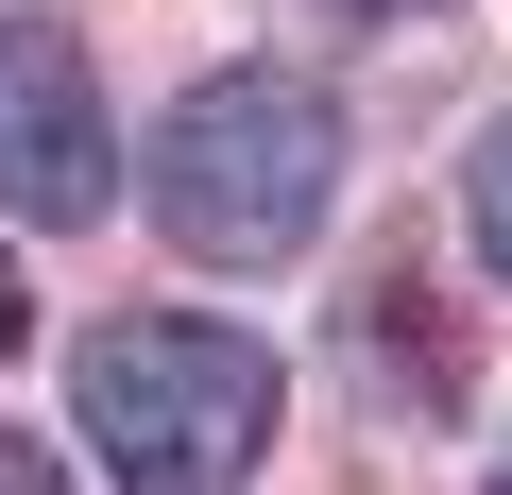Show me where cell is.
<instances>
[{"label": "cell", "mask_w": 512, "mask_h": 495, "mask_svg": "<svg viewBox=\"0 0 512 495\" xmlns=\"http://www.w3.org/2000/svg\"><path fill=\"white\" fill-rule=\"evenodd\" d=\"M342 205V103L308 69H205L154 120V239L188 274H291Z\"/></svg>", "instance_id": "2"}, {"label": "cell", "mask_w": 512, "mask_h": 495, "mask_svg": "<svg viewBox=\"0 0 512 495\" xmlns=\"http://www.w3.org/2000/svg\"><path fill=\"white\" fill-rule=\"evenodd\" d=\"M274 342L256 325H205V308H120L69 342V427L103 461V495H239L274 461Z\"/></svg>", "instance_id": "1"}, {"label": "cell", "mask_w": 512, "mask_h": 495, "mask_svg": "<svg viewBox=\"0 0 512 495\" xmlns=\"http://www.w3.org/2000/svg\"><path fill=\"white\" fill-rule=\"evenodd\" d=\"M376 342H393V359H410V393H444V376H461V342H444V325H427V274H376V291H359V308H342V359H376Z\"/></svg>", "instance_id": "4"}, {"label": "cell", "mask_w": 512, "mask_h": 495, "mask_svg": "<svg viewBox=\"0 0 512 495\" xmlns=\"http://www.w3.org/2000/svg\"><path fill=\"white\" fill-rule=\"evenodd\" d=\"M18 342H35V274L0 257V359H18Z\"/></svg>", "instance_id": "7"}, {"label": "cell", "mask_w": 512, "mask_h": 495, "mask_svg": "<svg viewBox=\"0 0 512 495\" xmlns=\"http://www.w3.org/2000/svg\"><path fill=\"white\" fill-rule=\"evenodd\" d=\"M461 222H478L495 291H512V103H495V120H478V154H461Z\"/></svg>", "instance_id": "5"}, {"label": "cell", "mask_w": 512, "mask_h": 495, "mask_svg": "<svg viewBox=\"0 0 512 495\" xmlns=\"http://www.w3.org/2000/svg\"><path fill=\"white\" fill-rule=\"evenodd\" d=\"M120 137H103V69L69 18H0V205L18 222H103Z\"/></svg>", "instance_id": "3"}, {"label": "cell", "mask_w": 512, "mask_h": 495, "mask_svg": "<svg viewBox=\"0 0 512 495\" xmlns=\"http://www.w3.org/2000/svg\"><path fill=\"white\" fill-rule=\"evenodd\" d=\"M0 495H69V461H52V444H18V427H0Z\"/></svg>", "instance_id": "6"}, {"label": "cell", "mask_w": 512, "mask_h": 495, "mask_svg": "<svg viewBox=\"0 0 512 495\" xmlns=\"http://www.w3.org/2000/svg\"><path fill=\"white\" fill-rule=\"evenodd\" d=\"M359 18H376V0H359ZM393 18H427V0H393Z\"/></svg>", "instance_id": "8"}, {"label": "cell", "mask_w": 512, "mask_h": 495, "mask_svg": "<svg viewBox=\"0 0 512 495\" xmlns=\"http://www.w3.org/2000/svg\"><path fill=\"white\" fill-rule=\"evenodd\" d=\"M495 495H512V444H495Z\"/></svg>", "instance_id": "9"}]
</instances>
